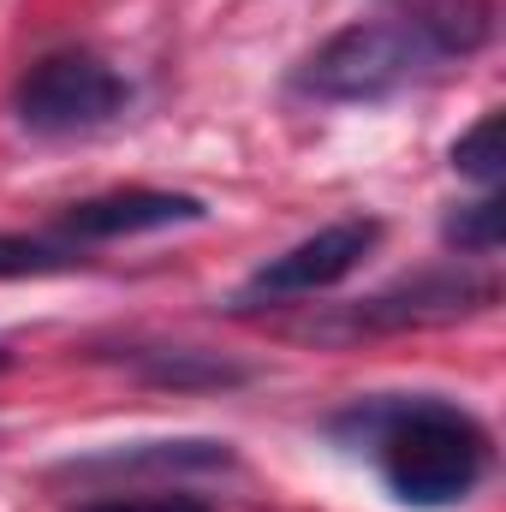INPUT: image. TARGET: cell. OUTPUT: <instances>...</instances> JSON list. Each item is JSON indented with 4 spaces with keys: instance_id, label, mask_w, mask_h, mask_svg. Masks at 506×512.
<instances>
[{
    "instance_id": "cell-1",
    "label": "cell",
    "mask_w": 506,
    "mask_h": 512,
    "mask_svg": "<svg viewBox=\"0 0 506 512\" xmlns=\"http://www.w3.org/2000/svg\"><path fill=\"white\" fill-rule=\"evenodd\" d=\"M405 507H453L489 477V429L453 399H376L340 417Z\"/></svg>"
},
{
    "instance_id": "cell-2",
    "label": "cell",
    "mask_w": 506,
    "mask_h": 512,
    "mask_svg": "<svg viewBox=\"0 0 506 512\" xmlns=\"http://www.w3.org/2000/svg\"><path fill=\"white\" fill-rule=\"evenodd\" d=\"M429 66H441V54L429 48V36L411 18H370V24L334 30L298 66V96H310V102H346V108L352 102H387L411 78H423Z\"/></svg>"
},
{
    "instance_id": "cell-3",
    "label": "cell",
    "mask_w": 506,
    "mask_h": 512,
    "mask_svg": "<svg viewBox=\"0 0 506 512\" xmlns=\"http://www.w3.org/2000/svg\"><path fill=\"white\" fill-rule=\"evenodd\" d=\"M131 84L102 60V54H84V48H66V54H48L36 60L18 90H12V114L18 126L36 131V137H78V131H102L126 114Z\"/></svg>"
},
{
    "instance_id": "cell-4",
    "label": "cell",
    "mask_w": 506,
    "mask_h": 512,
    "mask_svg": "<svg viewBox=\"0 0 506 512\" xmlns=\"http://www.w3.org/2000/svg\"><path fill=\"white\" fill-rule=\"evenodd\" d=\"M381 245V221L370 215H346V221H328L322 233L298 239L292 251L268 256L245 280V292L233 298V310H251V304H286V298H316L328 286H340L346 274L364 268V256Z\"/></svg>"
},
{
    "instance_id": "cell-5",
    "label": "cell",
    "mask_w": 506,
    "mask_h": 512,
    "mask_svg": "<svg viewBox=\"0 0 506 512\" xmlns=\"http://www.w3.org/2000/svg\"><path fill=\"white\" fill-rule=\"evenodd\" d=\"M203 197L185 191H108V197H84L60 215V239L72 245H96V239H131V233H161V227H185L203 221Z\"/></svg>"
},
{
    "instance_id": "cell-6",
    "label": "cell",
    "mask_w": 506,
    "mask_h": 512,
    "mask_svg": "<svg viewBox=\"0 0 506 512\" xmlns=\"http://www.w3.org/2000/svg\"><path fill=\"white\" fill-rule=\"evenodd\" d=\"M233 447L227 441H143V447H114L60 465V477H102V483H131V477H185V471H227Z\"/></svg>"
},
{
    "instance_id": "cell-7",
    "label": "cell",
    "mask_w": 506,
    "mask_h": 512,
    "mask_svg": "<svg viewBox=\"0 0 506 512\" xmlns=\"http://www.w3.org/2000/svg\"><path fill=\"white\" fill-rule=\"evenodd\" d=\"M453 167H459L465 179H477V185H501V173H506L501 114H483L477 126H471L465 137H459V143H453Z\"/></svg>"
},
{
    "instance_id": "cell-8",
    "label": "cell",
    "mask_w": 506,
    "mask_h": 512,
    "mask_svg": "<svg viewBox=\"0 0 506 512\" xmlns=\"http://www.w3.org/2000/svg\"><path fill=\"white\" fill-rule=\"evenodd\" d=\"M84 256H72V245H48V239H12L0 233V280H36V274H66Z\"/></svg>"
},
{
    "instance_id": "cell-9",
    "label": "cell",
    "mask_w": 506,
    "mask_h": 512,
    "mask_svg": "<svg viewBox=\"0 0 506 512\" xmlns=\"http://www.w3.org/2000/svg\"><path fill=\"white\" fill-rule=\"evenodd\" d=\"M501 233H506V209L501 197H483L459 215H447V245L465 256H495L501 251Z\"/></svg>"
},
{
    "instance_id": "cell-10",
    "label": "cell",
    "mask_w": 506,
    "mask_h": 512,
    "mask_svg": "<svg viewBox=\"0 0 506 512\" xmlns=\"http://www.w3.org/2000/svg\"><path fill=\"white\" fill-rule=\"evenodd\" d=\"M84 512H209L197 495H108Z\"/></svg>"
}]
</instances>
